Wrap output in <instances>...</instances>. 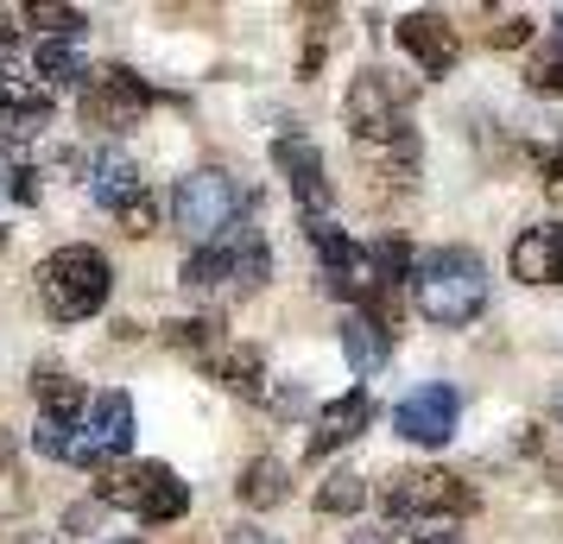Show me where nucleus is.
Masks as SVG:
<instances>
[{"label":"nucleus","mask_w":563,"mask_h":544,"mask_svg":"<svg viewBox=\"0 0 563 544\" xmlns=\"http://www.w3.org/2000/svg\"><path fill=\"white\" fill-rule=\"evenodd\" d=\"M32 399H38L45 418H64V424H82V418H89V392H82V380H70L64 367H38V374H32Z\"/></svg>","instance_id":"6ab92c4d"},{"label":"nucleus","mask_w":563,"mask_h":544,"mask_svg":"<svg viewBox=\"0 0 563 544\" xmlns=\"http://www.w3.org/2000/svg\"><path fill=\"white\" fill-rule=\"evenodd\" d=\"M7 38H13V13H7V7H0V45H7Z\"/></svg>","instance_id":"f704fd0d"},{"label":"nucleus","mask_w":563,"mask_h":544,"mask_svg":"<svg viewBox=\"0 0 563 544\" xmlns=\"http://www.w3.org/2000/svg\"><path fill=\"white\" fill-rule=\"evenodd\" d=\"M102 544H140V539H102Z\"/></svg>","instance_id":"e433bc0d"},{"label":"nucleus","mask_w":563,"mask_h":544,"mask_svg":"<svg viewBox=\"0 0 563 544\" xmlns=\"http://www.w3.org/2000/svg\"><path fill=\"white\" fill-rule=\"evenodd\" d=\"M203 367H209V380H222L229 392H247V399L266 387V362H260V348H247V342H222Z\"/></svg>","instance_id":"aec40b11"},{"label":"nucleus","mask_w":563,"mask_h":544,"mask_svg":"<svg viewBox=\"0 0 563 544\" xmlns=\"http://www.w3.org/2000/svg\"><path fill=\"white\" fill-rule=\"evenodd\" d=\"M234 493H241V507H279L285 493H291V468L279 456H254V463L241 468Z\"/></svg>","instance_id":"412c9836"},{"label":"nucleus","mask_w":563,"mask_h":544,"mask_svg":"<svg viewBox=\"0 0 563 544\" xmlns=\"http://www.w3.org/2000/svg\"><path fill=\"white\" fill-rule=\"evenodd\" d=\"M146 108H153V89L133 77L128 64H102V70L89 77V89H82V127L128 133Z\"/></svg>","instance_id":"1a4fd4ad"},{"label":"nucleus","mask_w":563,"mask_h":544,"mask_svg":"<svg viewBox=\"0 0 563 544\" xmlns=\"http://www.w3.org/2000/svg\"><path fill=\"white\" fill-rule=\"evenodd\" d=\"M114 291V266H108L102 247H57L45 266H38V298L57 323H82L96 317Z\"/></svg>","instance_id":"f03ea898"},{"label":"nucleus","mask_w":563,"mask_h":544,"mask_svg":"<svg viewBox=\"0 0 563 544\" xmlns=\"http://www.w3.org/2000/svg\"><path fill=\"white\" fill-rule=\"evenodd\" d=\"M89 197L108 209V215H128L140 197H146V178H140V165H133V153H121V146H102V153L89 158Z\"/></svg>","instance_id":"4468645a"},{"label":"nucleus","mask_w":563,"mask_h":544,"mask_svg":"<svg viewBox=\"0 0 563 544\" xmlns=\"http://www.w3.org/2000/svg\"><path fill=\"white\" fill-rule=\"evenodd\" d=\"M558 418H563V392H558Z\"/></svg>","instance_id":"4c0bfd02"},{"label":"nucleus","mask_w":563,"mask_h":544,"mask_svg":"<svg viewBox=\"0 0 563 544\" xmlns=\"http://www.w3.org/2000/svg\"><path fill=\"white\" fill-rule=\"evenodd\" d=\"M558 45H563V7H558Z\"/></svg>","instance_id":"c9c22d12"},{"label":"nucleus","mask_w":563,"mask_h":544,"mask_svg":"<svg viewBox=\"0 0 563 544\" xmlns=\"http://www.w3.org/2000/svg\"><path fill=\"white\" fill-rule=\"evenodd\" d=\"M342 114H349V133H355L361 146H386V153H406V158L418 153V140H411V108L380 70H361L355 89H349V102H342Z\"/></svg>","instance_id":"39448f33"},{"label":"nucleus","mask_w":563,"mask_h":544,"mask_svg":"<svg viewBox=\"0 0 563 544\" xmlns=\"http://www.w3.org/2000/svg\"><path fill=\"white\" fill-rule=\"evenodd\" d=\"M229 544H273V539H266V532H254V525H234Z\"/></svg>","instance_id":"473e14b6"},{"label":"nucleus","mask_w":563,"mask_h":544,"mask_svg":"<svg viewBox=\"0 0 563 544\" xmlns=\"http://www.w3.org/2000/svg\"><path fill=\"white\" fill-rule=\"evenodd\" d=\"M342 355H349V367L367 380V374H380L386 355H393V330H386L380 317L349 311V317H342Z\"/></svg>","instance_id":"a211bd4d"},{"label":"nucleus","mask_w":563,"mask_h":544,"mask_svg":"<svg viewBox=\"0 0 563 544\" xmlns=\"http://www.w3.org/2000/svg\"><path fill=\"white\" fill-rule=\"evenodd\" d=\"M406 544H456V532H406Z\"/></svg>","instance_id":"72a5a7b5"},{"label":"nucleus","mask_w":563,"mask_h":544,"mask_svg":"<svg viewBox=\"0 0 563 544\" xmlns=\"http://www.w3.org/2000/svg\"><path fill=\"white\" fill-rule=\"evenodd\" d=\"M273 165L285 171V184H291V197H298V209H305L310 222L330 215V203H335L330 171H323V153L310 146L305 133H279V140H273Z\"/></svg>","instance_id":"9b49d317"},{"label":"nucleus","mask_w":563,"mask_h":544,"mask_svg":"<svg viewBox=\"0 0 563 544\" xmlns=\"http://www.w3.org/2000/svg\"><path fill=\"white\" fill-rule=\"evenodd\" d=\"M13 197H20V203H32V197H38V184H32V171H13Z\"/></svg>","instance_id":"2f4dec72"},{"label":"nucleus","mask_w":563,"mask_h":544,"mask_svg":"<svg viewBox=\"0 0 563 544\" xmlns=\"http://www.w3.org/2000/svg\"><path fill=\"white\" fill-rule=\"evenodd\" d=\"M393 38L411 52V64L424 70V77H450L456 70V26L443 20V13H431V7H418V13H406L399 26H393Z\"/></svg>","instance_id":"ddd939ff"},{"label":"nucleus","mask_w":563,"mask_h":544,"mask_svg":"<svg viewBox=\"0 0 563 544\" xmlns=\"http://www.w3.org/2000/svg\"><path fill=\"white\" fill-rule=\"evenodd\" d=\"M52 121V96L38 89V82H20L0 70V140L7 146H20V140H38Z\"/></svg>","instance_id":"dca6fc26"},{"label":"nucleus","mask_w":563,"mask_h":544,"mask_svg":"<svg viewBox=\"0 0 563 544\" xmlns=\"http://www.w3.org/2000/svg\"><path fill=\"white\" fill-rule=\"evenodd\" d=\"M153 222H158V203H153V197H140V203L121 215V229H128V234H153Z\"/></svg>","instance_id":"c85d7f7f"},{"label":"nucleus","mask_w":563,"mask_h":544,"mask_svg":"<svg viewBox=\"0 0 563 544\" xmlns=\"http://www.w3.org/2000/svg\"><path fill=\"white\" fill-rule=\"evenodd\" d=\"M386 519H462L475 513V488L450 475V468H399V475H386V493H380Z\"/></svg>","instance_id":"0eeeda50"},{"label":"nucleus","mask_w":563,"mask_h":544,"mask_svg":"<svg viewBox=\"0 0 563 544\" xmlns=\"http://www.w3.org/2000/svg\"><path fill=\"white\" fill-rule=\"evenodd\" d=\"M456 418H462L456 387H443V380H424L418 392H406V399H399V412H393V424H399V437H406V443L443 449V443L456 437Z\"/></svg>","instance_id":"9d476101"},{"label":"nucleus","mask_w":563,"mask_h":544,"mask_svg":"<svg viewBox=\"0 0 563 544\" xmlns=\"http://www.w3.org/2000/svg\"><path fill=\"white\" fill-rule=\"evenodd\" d=\"M165 336L178 342V348H197V355H216V348H222V323H216V317H178V323H165Z\"/></svg>","instance_id":"b1692460"},{"label":"nucleus","mask_w":563,"mask_h":544,"mask_svg":"<svg viewBox=\"0 0 563 544\" xmlns=\"http://www.w3.org/2000/svg\"><path fill=\"white\" fill-rule=\"evenodd\" d=\"M102 519V500H82V507H70V532H82V525H96Z\"/></svg>","instance_id":"7c9ffc66"},{"label":"nucleus","mask_w":563,"mask_h":544,"mask_svg":"<svg viewBox=\"0 0 563 544\" xmlns=\"http://www.w3.org/2000/svg\"><path fill=\"white\" fill-rule=\"evenodd\" d=\"M526 38H532V20H526V13H507V20H494V32H487L494 52H512V45H526Z\"/></svg>","instance_id":"bb28decb"},{"label":"nucleus","mask_w":563,"mask_h":544,"mask_svg":"<svg viewBox=\"0 0 563 544\" xmlns=\"http://www.w3.org/2000/svg\"><path fill=\"white\" fill-rule=\"evenodd\" d=\"M96 500H102V507H128V513H140L146 525H172V519L190 513V488H184L165 463L108 468L102 481H96Z\"/></svg>","instance_id":"20e7f679"},{"label":"nucleus","mask_w":563,"mask_h":544,"mask_svg":"<svg viewBox=\"0 0 563 544\" xmlns=\"http://www.w3.org/2000/svg\"><path fill=\"white\" fill-rule=\"evenodd\" d=\"M310 247H317V259H323L330 291H335V298H355V311H361V304H367V286H374V279H367V247H355L330 215H317V222H310Z\"/></svg>","instance_id":"f8f14e48"},{"label":"nucleus","mask_w":563,"mask_h":544,"mask_svg":"<svg viewBox=\"0 0 563 544\" xmlns=\"http://www.w3.org/2000/svg\"><path fill=\"white\" fill-rule=\"evenodd\" d=\"M512 279L519 286H563V222H538L512 241Z\"/></svg>","instance_id":"2eb2a0df"},{"label":"nucleus","mask_w":563,"mask_h":544,"mask_svg":"<svg viewBox=\"0 0 563 544\" xmlns=\"http://www.w3.org/2000/svg\"><path fill=\"white\" fill-rule=\"evenodd\" d=\"M361 507H367V481L355 468H330L317 488V513H361Z\"/></svg>","instance_id":"5701e85b"},{"label":"nucleus","mask_w":563,"mask_h":544,"mask_svg":"<svg viewBox=\"0 0 563 544\" xmlns=\"http://www.w3.org/2000/svg\"><path fill=\"white\" fill-rule=\"evenodd\" d=\"M32 70L45 82H89V57H82L77 38H38V52H32Z\"/></svg>","instance_id":"4be33fe9"},{"label":"nucleus","mask_w":563,"mask_h":544,"mask_svg":"<svg viewBox=\"0 0 563 544\" xmlns=\"http://www.w3.org/2000/svg\"><path fill=\"white\" fill-rule=\"evenodd\" d=\"M241 215H247V190H241L229 171H216V165L178 178V190H172V222H178L197 247H216L222 234H234Z\"/></svg>","instance_id":"7ed1b4c3"},{"label":"nucleus","mask_w":563,"mask_h":544,"mask_svg":"<svg viewBox=\"0 0 563 544\" xmlns=\"http://www.w3.org/2000/svg\"><path fill=\"white\" fill-rule=\"evenodd\" d=\"M26 20L32 26H45V38H77V32L89 26L77 7H26Z\"/></svg>","instance_id":"393cba45"},{"label":"nucleus","mask_w":563,"mask_h":544,"mask_svg":"<svg viewBox=\"0 0 563 544\" xmlns=\"http://www.w3.org/2000/svg\"><path fill=\"white\" fill-rule=\"evenodd\" d=\"M133 443V399L128 392H102L82 424H70V437H64V456L57 463H77V468H108L121 463Z\"/></svg>","instance_id":"6e6552de"},{"label":"nucleus","mask_w":563,"mask_h":544,"mask_svg":"<svg viewBox=\"0 0 563 544\" xmlns=\"http://www.w3.org/2000/svg\"><path fill=\"white\" fill-rule=\"evenodd\" d=\"M544 190H551V203H563V153L544 158Z\"/></svg>","instance_id":"c756f323"},{"label":"nucleus","mask_w":563,"mask_h":544,"mask_svg":"<svg viewBox=\"0 0 563 544\" xmlns=\"http://www.w3.org/2000/svg\"><path fill=\"white\" fill-rule=\"evenodd\" d=\"M411 298L437 330H468L487 311V266L468 247H437L431 259H418Z\"/></svg>","instance_id":"f257e3e1"},{"label":"nucleus","mask_w":563,"mask_h":544,"mask_svg":"<svg viewBox=\"0 0 563 544\" xmlns=\"http://www.w3.org/2000/svg\"><path fill=\"white\" fill-rule=\"evenodd\" d=\"M26 493H20V468H13V449H7V437H0V513H13Z\"/></svg>","instance_id":"cd10ccee"},{"label":"nucleus","mask_w":563,"mask_h":544,"mask_svg":"<svg viewBox=\"0 0 563 544\" xmlns=\"http://www.w3.org/2000/svg\"><path fill=\"white\" fill-rule=\"evenodd\" d=\"M266 273H273V254H266V241H260V229H241L222 234L216 247H197V254L184 259V286L190 291H216V286H241V291H260L266 286Z\"/></svg>","instance_id":"423d86ee"},{"label":"nucleus","mask_w":563,"mask_h":544,"mask_svg":"<svg viewBox=\"0 0 563 544\" xmlns=\"http://www.w3.org/2000/svg\"><path fill=\"white\" fill-rule=\"evenodd\" d=\"M526 82H532L538 96H563V45H558V52H544V57H532Z\"/></svg>","instance_id":"a878e982"},{"label":"nucleus","mask_w":563,"mask_h":544,"mask_svg":"<svg viewBox=\"0 0 563 544\" xmlns=\"http://www.w3.org/2000/svg\"><path fill=\"white\" fill-rule=\"evenodd\" d=\"M367 418H374V399L367 392H342L335 406H323L317 412V431H310V443H305V456H330V449H342V443H355L361 431H367Z\"/></svg>","instance_id":"f3484780"}]
</instances>
